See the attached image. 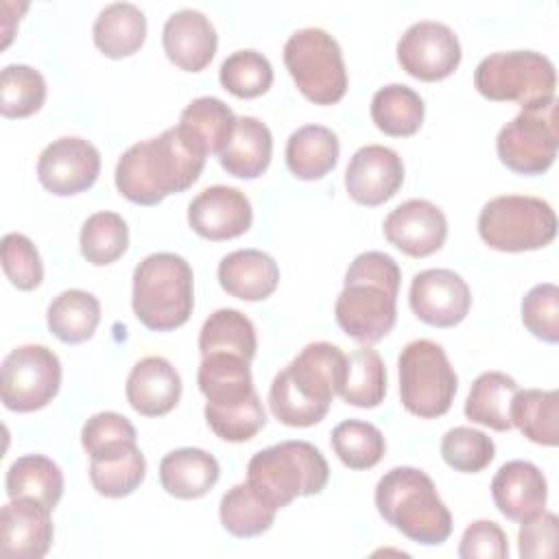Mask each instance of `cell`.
<instances>
[{"label": "cell", "mask_w": 559, "mask_h": 559, "mask_svg": "<svg viewBox=\"0 0 559 559\" xmlns=\"http://www.w3.org/2000/svg\"><path fill=\"white\" fill-rule=\"evenodd\" d=\"M46 100V79L39 70L11 63L0 72V111L4 118H28Z\"/></svg>", "instance_id": "cell-41"}, {"label": "cell", "mask_w": 559, "mask_h": 559, "mask_svg": "<svg viewBox=\"0 0 559 559\" xmlns=\"http://www.w3.org/2000/svg\"><path fill=\"white\" fill-rule=\"evenodd\" d=\"M48 330L68 345H79L94 336L100 323V301L81 288L59 293L46 310Z\"/></svg>", "instance_id": "cell-31"}, {"label": "cell", "mask_w": 559, "mask_h": 559, "mask_svg": "<svg viewBox=\"0 0 559 559\" xmlns=\"http://www.w3.org/2000/svg\"><path fill=\"white\" fill-rule=\"evenodd\" d=\"M380 518L411 542L443 544L452 533V515L437 493L432 478L417 467H393L376 485Z\"/></svg>", "instance_id": "cell-4"}, {"label": "cell", "mask_w": 559, "mask_h": 559, "mask_svg": "<svg viewBox=\"0 0 559 559\" xmlns=\"http://www.w3.org/2000/svg\"><path fill=\"white\" fill-rule=\"evenodd\" d=\"M146 476V461L138 445L105 459H90V483L105 498L133 493Z\"/></svg>", "instance_id": "cell-38"}, {"label": "cell", "mask_w": 559, "mask_h": 559, "mask_svg": "<svg viewBox=\"0 0 559 559\" xmlns=\"http://www.w3.org/2000/svg\"><path fill=\"white\" fill-rule=\"evenodd\" d=\"M330 467L319 448L308 441H280L255 452L247 463V483L277 511L295 498L321 493Z\"/></svg>", "instance_id": "cell-6"}, {"label": "cell", "mask_w": 559, "mask_h": 559, "mask_svg": "<svg viewBox=\"0 0 559 559\" xmlns=\"http://www.w3.org/2000/svg\"><path fill=\"white\" fill-rule=\"evenodd\" d=\"M520 391L518 382L502 371H485L480 373L467 393L465 400V417L474 424L487 426L498 432H507L513 428L511 424V402Z\"/></svg>", "instance_id": "cell-29"}, {"label": "cell", "mask_w": 559, "mask_h": 559, "mask_svg": "<svg viewBox=\"0 0 559 559\" xmlns=\"http://www.w3.org/2000/svg\"><path fill=\"white\" fill-rule=\"evenodd\" d=\"M347 356L338 345L308 343L271 382L269 406L277 421L290 428L319 424L334 395L341 393Z\"/></svg>", "instance_id": "cell-2"}, {"label": "cell", "mask_w": 559, "mask_h": 559, "mask_svg": "<svg viewBox=\"0 0 559 559\" xmlns=\"http://www.w3.org/2000/svg\"><path fill=\"white\" fill-rule=\"evenodd\" d=\"M491 498L507 520L526 522L544 511L548 483L535 463L509 461L500 465L491 480Z\"/></svg>", "instance_id": "cell-20"}, {"label": "cell", "mask_w": 559, "mask_h": 559, "mask_svg": "<svg viewBox=\"0 0 559 559\" xmlns=\"http://www.w3.org/2000/svg\"><path fill=\"white\" fill-rule=\"evenodd\" d=\"M271 155H273L271 129L253 116H240L236 118L231 138L218 153V162L231 177L255 179L269 168Z\"/></svg>", "instance_id": "cell-26"}, {"label": "cell", "mask_w": 559, "mask_h": 559, "mask_svg": "<svg viewBox=\"0 0 559 559\" xmlns=\"http://www.w3.org/2000/svg\"><path fill=\"white\" fill-rule=\"evenodd\" d=\"M183 135L205 155L221 153L236 127V116L227 103L216 96H199L179 116Z\"/></svg>", "instance_id": "cell-30"}, {"label": "cell", "mask_w": 559, "mask_h": 559, "mask_svg": "<svg viewBox=\"0 0 559 559\" xmlns=\"http://www.w3.org/2000/svg\"><path fill=\"white\" fill-rule=\"evenodd\" d=\"M9 498H35L48 509H55L63 496V472L44 454H24L7 469Z\"/></svg>", "instance_id": "cell-33"}, {"label": "cell", "mask_w": 559, "mask_h": 559, "mask_svg": "<svg viewBox=\"0 0 559 559\" xmlns=\"http://www.w3.org/2000/svg\"><path fill=\"white\" fill-rule=\"evenodd\" d=\"M131 306L142 325L155 332L181 328L194 308L190 264L170 251L146 255L133 271Z\"/></svg>", "instance_id": "cell-5"}, {"label": "cell", "mask_w": 559, "mask_h": 559, "mask_svg": "<svg viewBox=\"0 0 559 559\" xmlns=\"http://www.w3.org/2000/svg\"><path fill=\"white\" fill-rule=\"evenodd\" d=\"M522 323L524 328L546 341H559V288L550 282L533 286L522 299Z\"/></svg>", "instance_id": "cell-47"}, {"label": "cell", "mask_w": 559, "mask_h": 559, "mask_svg": "<svg viewBox=\"0 0 559 559\" xmlns=\"http://www.w3.org/2000/svg\"><path fill=\"white\" fill-rule=\"evenodd\" d=\"M441 456L452 469L476 474L483 472L493 461L496 443L491 437L476 428L456 426L443 435Z\"/></svg>", "instance_id": "cell-44"}, {"label": "cell", "mask_w": 559, "mask_h": 559, "mask_svg": "<svg viewBox=\"0 0 559 559\" xmlns=\"http://www.w3.org/2000/svg\"><path fill=\"white\" fill-rule=\"evenodd\" d=\"M397 371L400 402L411 415L432 419L450 411L459 380L439 343L430 338L406 343L397 358Z\"/></svg>", "instance_id": "cell-9"}, {"label": "cell", "mask_w": 559, "mask_h": 559, "mask_svg": "<svg viewBox=\"0 0 559 559\" xmlns=\"http://www.w3.org/2000/svg\"><path fill=\"white\" fill-rule=\"evenodd\" d=\"M138 435L133 424L114 411H103L92 415L81 428V443L90 459H105L118 454L135 443Z\"/></svg>", "instance_id": "cell-43"}, {"label": "cell", "mask_w": 559, "mask_h": 559, "mask_svg": "<svg viewBox=\"0 0 559 559\" xmlns=\"http://www.w3.org/2000/svg\"><path fill=\"white\" fill-rule=\"evenodd\" d=\"M218 282L236 299L262 301L275 293L280 266L260 249H238L218 262Z\"/></svg>", "instance_id": "cell-23"}, {"label": "cell", "mask_w": 559, "mask_h": 559, "mask_svg": "<svg viewBox=\"0 0 559 559\" xmlns=\"http://www.w3.org/2000/svg\"><path fill=\"white\" fill-rule=\"evenodd\" d=\"M218 476V461L201 448H179L159 461V483L166 493L179 500L205 496Z\"/></svg>", "instance_id": "cell-25"}, {"label": "cell", "mask_w": 559, "mask_h": 559, "mask_svg": "<svg viewBox=\"0 0 559 559\" xmlns=\"http://www.w3.org/2000/svg\"><path fill=\"white\" fill-rule=\"evenodd\" d=\"M402 183L404 162L393 148L382 144L360 146L345 168L347 194L360 205L373 207L389 201Z\"/></svg>", "instance_id": "cell-19"}, {"label": "cell", "mask_w": 559, "mask_h": 559, "mask_svg": "<svg viewBox=\"0 0 559 559\" xmlns=\"http://www.w3.org/2000/svg\"><path fill=\"white\" fill-rule=\"evenodd\" d=\"M474 87L489 100L535 109L555 100L557 72L552 61L535 50L493 52L476 66Z\"/></svg>", "instance_id": "cell-7"}, {"label": "cell", "mask_w": 559, "mask_h": 559, "mask_svg": "<svg viewBox=\"0 0 559 559\" xmlns=\"http://www.w3.org/2000/svg\"><path fill=\"white\" fill-rule=\"evenodd\" d=\"M35 498H11L0 511V555L4 559H41L52 544V518Z\"/></svg>", "instance_id": "cell-17"}, {"label": "cell", "mask_w": 559, "mask_h": 559, "mask_svg": "<svg viewBox=\"0 0 559 559\" xmlns=\"http://www.w3.org/2000/svg\"><path fill=\"white\" fill-rule=\"evenodd\" d=\"M511 424L533 443L555 448L559 443V393L524 389L513 395Z\"/></svg>", "instance_id": "cell-34"}, {"label": "cell", "mask_w": 559, "mask_h": 559, "mask_svg": "<svg viewBox=\"0 0 559 559\" xmlns=\"http://www.w3.org/2000/svg\"><path fill=\"white\" fill-rule=\"evenodd\" d=\"M402 273L384 251L358 253L343 280L334 304L338 328L362 345L382 341L397 319V293Z\"/></svg>", "instance_id": "cell-3"}, {"label": "cell", "mask_w": 559, "mask_h": 559, "mask_svg": "<svg viewBox=\"0 0 559 559\" xmlns=\"http://www.w3.org/2000/svg\"><path fill=\"white\" fill-rule=\"evenodd\" d=\"M338 138L323 124H304L288 135L286 166L301 181L323 179L338 162Z\"/></svg>", "instance_id": "cell-28"}, {"label": "cell", "mask_w": 559, "mask_h": 559, "mask_svg": "<svg viewBox=\"0 0 559 559\" xmlns=\"http://www.w3.org/2000/svg\"><path fill=\"white\" fill-rule=\"evenodd\" d=\"M253 210L249 197L234 186H210L188 205V225L207 240H229L249 231Z\"/></svg>", "instance_id": "cell-16"}, {"label": "cell", "mask_w": 559, "mask_h": 559, "mask_svg": "<svg viewBox=\"0 0 559 559\" xmlns=\"http://www.w3.org/2000/svg\"><path fill=\"white\" fill-rule=\"evenodd\" d=\"M424 111L421 96L404 83L384 85L371 98V120L386 135L406 138L417 133Z\"/></svg>", "instance_id": "cell-35"}, {"label": "cell", "mask_w": 559, "mask_h": 559, "mask_svg": "<svg viewBox=\"0 0 559 559\" xmlns=\"http://www.w3.org/2000/svg\"><path fill=\"white\" fill-rule=\"evenodd\" d=\"M96 48L109 59H122L138 52L146 39V17L131 2H111L103 7L92 26Z\"/></svg>", "instance_id": "cell-27"}, {"label": "cell", "mask_w": 559, "mask_h": 559, "mask_svg": "<svg viewBox=\"0 0 559 559\" xmlns=\"http://www.w3.org/2000/svg\"><path fill=\"white\" fill-rule=\"evenodd\" d=\"M284 63L297 90L314 105H334L347 92L341 46L323 28L295 31L284 44Z\"/></svg>", "instance_id": "cell-10"}, {"label": "cell", "mask_w": 559, "mask_h": 559, "mask_svg": "<svg viewBox=\"0 0 559 559\" xmlns=\"http://www.w3.org/2000/svg\"><path fill=\"white\" fill-rule=\"evenodd\" d=\"M83 258L94 266L116 262L129 247V227L116 212H96L85 218L79 236Z\"/></svg>", "instance_id": "cell-40"}, {"label": "cell", "mask_w": 559, "mask_h": 559, "mask_svg": "<svg viewBox=\"0 0 559 559\" xmlns=\"http://www.w3.org/2000/svg\"><path fill=\"white\" fill-rule=\"evenodd\" d=\"M408 304L424 323L454 328L467 317L472 293L459 273L450 269H426L413 277Z\"/></svg>", "instance_id": "cell-15"}, {"label": "cell", "mask_w": 559, "mask_h": 559, "mask_svg": "<svg viewBox=\"0 0 559 559\" xmlns=\"http://www.w3.org/2000/svg\"><path fill=\"white\" fill-rule=\"evenodd\" d=\"M205 166V153L179 127L129 146L116 164V188L135 205H157L188 190Z\"/></svg>", "instance_id": "cell-1"}, {"label": "cell", "mask_w": 559, "mask_h": 559, "mask_svg": "<svg viewBox=\"0 0 559 559\" xmlns=\"http://www.w3.org/2000/svg\"><path fill=\"white\" fill-rule=\"evenodd\" d=\"M127 402L144 417H162L170 413L181 397V376L162 356L138 360L127 378Z\"/></svg>", "instance_id": "cell-22"}, {"label": "cell", "mask_w": 559, "mask_h": 559, "mask_svg": "<svg viewBox=\"0 0 559 559\" xmlns=\"http://www.w3.org/2000/svg\"><path fill=\"white\" fill-rule=\"evenodd\" d=\"M59 386L61 362L46 345H20L2 358L0 395L9 411H39L52 402Z\"/></svg>", "instance_id": "cell-12"}, {"label": "cell", "mask_w": 559, "mask_h": 559, "mask_svg": "<svg viewBox=\"0 0 559 559\" xmlns=\"http://www.w3.org/2000/svg\"><path fill=\"white\" fill-rule=\"evenodd\" d=\"M166 57L186 72H201L216 52L218 35L210 17L197 9L175 11L162 28Z\"/></svg>", "instance_id": "cell-21"}, {"label": "cell", "mask_w": 559, "mask_h": 559, "mask_svg": "<svg viewBox=\"0 0 559 559\" xmlns=\"http://www.w3.org/2000/svg\"><path fill=\"white\" fill-rule=\"evenodd\" d=\"M2 269L9 282L20 290H33L44 280V264L37 247L24 234H4L0 245Z\"/></svg>", "instance_id": "cell-46"}, {"label": "cell", "mask_w": 559, "mask_h": 559, "mask_svg": "<svg viewBox=\"0 0 559 559\" xmlns=\"http://www.w3.org/2000/svg\"><path fill=\"white\" fill-rule=\"evenodd\" d=\"M203 415L212 432L229 443H242L253 439L266 424V413L258 393L238 406H205Z\"/></svg>", "instance_id": "cell-45"}, {"label": "cell", "mask_w": 559, "mask_h": 559, "mask_svg": "<svg viewBox=\"0 0 559 559\" xmlns=\"http://www.w3.org/2000/svg\"><path fill=\"white\" fill-rule=\"evenodd\" d=\"M509 555L507 533L491 520L472 522L461 537V559H504Z\"/></svg>", "instance_id": "cell-49"}, {"label": "cell", "mask_w": 559, "mask_h": 559, "mask_svg": "<svg viewBox=\"0 0 559 559\" xmlns=\"http://www.w3.org/2000/svg\"><path fill=\"white\" fill-rule=\"evenodd\" d=\"M98 173V148L90 140L76 135L52 140L37 159L39 183L57 197H72L92 188Z\"/></svg>", "instance_id": "cell-14"}, {"label": "cell", "mask_w": 559, "mask_h": 559, "mask_svg": "<svg viewBox=\"0 0 559 559\" xmlns=\"http://www.w3.org/2000/svg\"><path fill=\"white\" fill-rule=\"evenodd\" d=\"M258 349V336L251 319L234 308H221L212 312L199 332V352L207 354H234L247 362L253 360Z\"/></svg>", "instance_id": "cell-32"}, {"label": "cell", "mask_w": 559, "mask_h": 559, "mask_svg": "<svg viewBox=\"0 0 559 559\" xmlns=\"http://www.w3.org/2000/svg\"><path fill=\"white\" fill-rule=\"evenodd\" d=\"M478 234L483 242L496 251H533L555 240L557 216L544 199L502 194L483 205L478 214Z\"/></svg>", "instance_id": "cell-8"}, {"label": "cell", "mask_w": 559, "mask_h": 559, "mask_svg": "<svg viewBox=\"0 0 559 559\" xmlns=\"http://www.w3.org/2000/svg\"><path fill=\"white\" fill-rule=\"evenodd\" d=\"M559 146L557 98L544 107L522 109L511 122H507L496 138V151L500 162L518 175L546 173Z\"/></svg>", "instance_id": "cell-11"}, {"label": "cell", "mask_w": 559, "mask_h": 559, "mask_svg": "<svg viewBox=\"0 0 559 559\" xmlns=\"http://www.w3.org/2000/svg\"><path fill=\"white\" fill-rule=\"evenodd\" d=\"M386 395V369L376 349L369 345L354 349L347 356L345 382L341 397L358 408H373Z\"/></svg>", "instance_id": "cell-37"}, {"label": "cell", "mask_w": 559, "mask_h": 559, "mask_svg": "<svg viewBox=\"0 0 559 559\" xmlns=\"http://www.w3.org/2000/svg\"><path fill=\"white\" fill-rule=\"evenodd\" d=\"M221 85L238 98H258L273 83L271 61L251 48L231 52L218 70Z\"/></svg>", "instance_id": "cell-42"}, {"label": "cell", "mask_w": 559, "mask_h": 559, "mask_svg": "<svg viewBox=\"0 0 559 559\" xmlns=\"http://www.w3.org/2000/svg\"><path fill=\"white\" fill-rule=\"evenodd\" d=\"M395 52L402 70L419 81H441L461 63V41L456 33L435 20L411 24L397 39Z\"/></svg>", "instance_id": "cell-13"}, {"label": "cell", "mask_w": 559, "mask_h": 559, "mask_svg": "<svg viewBox=\"0 0 559 559\" xmlns=\"http://www.w3.org/2000/svg\"><path fill=\"white\" fill-rule=\"evenodd\" d=\"M330 443L334 454L349 469H369L378 465L386 452L382 432L362 419H345L334 426Z\"/></svg>", "instance_id": "cell-39"}, {"label": "cell", "mask_w": 559, "mask_h": 559, "mask_svg": "<svg viewBox=\"0 0 559 559\" xmlns=\"http://www.w3.org/2000/svg\"><path fill=\"white\" fill-rule=\"evenodd\" d=\"M382 231L402 253L426 258L443 247L448 218L435 203L426 199H408L386 214Z\"/></svg>", "instance_id": "cell-18"}, {"label": "cell", "mask_w": 559, "mask_h": 559, "mask_svg": "<svg viewBox=\"0 0 559 559\" xmlns=\"http://www.w3.org/2000/svg\"><path fill=\"white\" fill-rule=\"evenodd\" d=\"M199 391L205 395V406L227 408L238 406L255 395L249 362L234 354H207L197 371Z\"/></svg>", "instance_id": "cell-24"}, {"label": "cell", "mask_w": 559, "mask_h": 559, "mask_svg": "<svg viewBox=\"0 0 559 559\" xmlns=\"http://www.w3.org/2000/svg\"><path fill=\"white\" fill-rule=\"evenodd\" d=\"M218 518L234 537H255L273 526L275 509L249 483H238L223 493Z\"/></svg>", "instance_id": "cell-36"}, {"label": "cell", "mask_w": 559, "mask_h": 559, "mask_svg": "<svg viewBox=\"0 0 559 559\" xmlns=\"http://www.w3.org/2000/svg\"><path fill=\"white\" fill-rule=\"evenodd\" d=\"M559 520L550 511H542L535 518L522 522L518 533V548L522 559H548L557 552Z\"/></svg>", "instance_id": "cell-48"}]
</instances>
